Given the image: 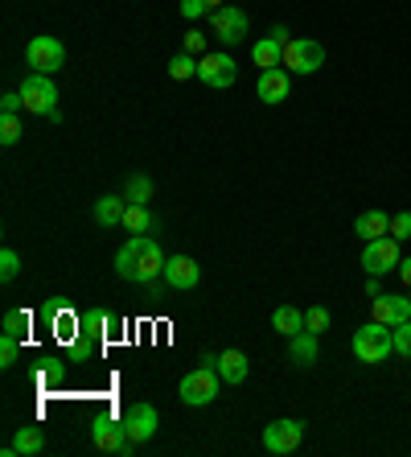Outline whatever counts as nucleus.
I'll list each match as a JSON object with an SVG mask.
<instances>
[{"label": "nucleus", "mask_w": 411, "mask_h": 457, "mask_svg": "<svg viewBox=\"0 0 411 457\" xmlns=\"http://www.w3.org/2000/svg\"><path fill=\"white\" fill-rule=\"evenodd\" d=\"M300 441H305V420H272V425L264 428V449L267 453H292V449H300Z\"/></svg>", "instance_id": "10"}, {"label": "nucleus", "mask_w": 411, "mask_h": 457, "mask_svg": "<svg viewBox=\"0 0 411 457\" xmlns=\"http://www.w3.org/2000/svg\"><path fill=\"white\" fill-rule=\"evenodd\" d=\"M354 235H358L362 244H370V239H382V235H390V219L382 211H366V214H358Z\"/></svg>", "instance_id": "19"}, {"label": "nucleus", "mask_w": 411, "mask_h": 457, "mask_svg": "<svg viewBox=\"0 0 411 457\" xmlns=\"http://www.w3.org/2000/svg\"><path fill=\"white\" fill-rule=\"evenodd\" d=\"M272 330H280L284 338H292V334L305 330V309H296V305H280L272 313Z\"/></svg>", "instance_id": "21"}, {"label": "nucleus", "mask_w": 411, "mask_h": 457, "mask_svg": "<svg viewBox=\"0 0 411 457\" xmlns=\"http://www.w3.org/2000/svg\"><path fill=\"white\" fill-rule=\"evenodd\" d=\"M17 140H21V120L0 116V145H17Z\"/></svg>", "instance_id": "30"}, {"label": "nucleus", "mask_w": 411, "mask_h": 457, "mask_svg": "<svg viewBox=\"0 0 411 457\" xmlns=\"http://www.w3.org/2000/svg\"><path fill=\"white\" fill-rule=\"evenodd\" d=\"M198 75V58H193V54H185L181 50L177 58H173L169 62V79H177V83H185V79H193Z\"/></svg>", "instance_id": "26"}, {"label": "nucleus", "mask_w": 411, "mask_h": 457, "mask_svg": "<svg viewBox=\"0 0 411 457\" xmlns=\"http://www.w3.org/2000/svg\"><path fill=\"white\" fill-rule=\"evenodd\" d=\"M21 99H25V112L29 116H42V120H62V107H58V87H53L50 75H29L21 83Z\"/></svg>", "instance_id": "2"}, {"label": "nucleus", "mask_w": 411, "mask_h": 457, "mask_svg": "<svg viewBox=\"0 0 411 457\" xmlns=\"http://www.w3.org/2000/svg\"><path fill=\"white\" fill-rule=\"evenodd\" d=\"M152 190H157V186H152V178H148V173H132V178L124 181V198H127V203H136V206H148Z\"/></svg>", "instance_id": "23"}, {"label": "nucleus", "mask_w": 411, "mask_h": 457, "mask_svg": "<svg viewBox=\"0 0 411 457\" xmlns=\"http://www.w3.org/2000/svg\"><path fill=\"white\" fill-rule=\"evenodd\" d=\"M255 96L264 99V104H284L292 96V83H288V71L272 66V71H259V83H255Z\"/></svg>", "instance_id": "15"}, {"label": "nucleus", "mask_w": 411, "mask_h": 457, "mask_svg": "<svg viewBox=\"0 0 411 457\" xmlns=\"http://www.w3.org/2000/svg\"><path fill=\"white\" fill-rule=\"evenodd\" d=\"M165 260L169 255L160 252V244L152 235H132L116 252V272L124 280H132V285H152L157 277H165Z\"/></svg>", "instance_id": "1"}, {"label": "nucleus", "mask_w": 411, "mask_h": 457, "mask_svg": "<svg viewBox=\"0 0 411 457\" xmlns=\"http://www.w3.org/2000/svg\"><path fill=\"white\" fill-rule=\"evenodd\" d=\"M366 297H382V285H379V277H370V280H366Z\"/></svg>", "instance_id": "38"}, {"label": "nucleus", "mask_w": 411, "mask_h": 457, "mask_svg": "<svg viewBox=\"0 0 411 457\" xmlns=\"http://www.w3.org/2000/svg\"><path fill=\"white\" fill-rule=\"evenodd\" d=\"M198 79L206 87H214V91H222V87H231L234 79H239V62H234L231 54H201Z\"/></svg>", "instance_id": "8"}, {"label": "nucleus", "mask_w": 411, "mask_h": 457, "mask_svg": "<svg viewBox=\"0 0 411 457\" xmlns=\"http://www.w3.org/2000/svg\"><path fill=\"white\" fill-rule=\"evenodd\" d=\"M124 231L132 235H148V231H157V219H152V211L148 206H136V203H127V214H124Z\"/></svg>", "instance_id": "22"}, {"label": "nucleus", "mask_w": 411, "mask_h": 457, "mask_svg": "<svg viewBox=\"0 0 411 457\" xmlns=\"http://www.w3.org/2000/svg\"><path fill=\"white\" fill-rule=\"evenodd\" d=\"M284 46H288V29L284 25H275L267 37H259V42L251 46V58L259 71H272V66H284Z\"/></svg>", "instance_id": "13"}, {"label": "nucleus", "mask_w": 411, "mask_h": 457, "mask_svg": "<svg viewBox=\"0 0 411 457\" xmlns=\"http://www.w3.org/2000/svg\"><path fill=\"white\" fill-rule=\"evenodd\" d=\"M218 383H222V375H218V367H206L201 362L198 371H190L185 379H181V404H190V408H206V404H214L218 400Z\"/></svg>", "instance_id": "3"}, {"label": "nucleus", "mask_w": 411, "mask_h": 457, "mask_svg": "<svg viewBox=\"0 0 411 457\" xmlns=\"http://www.w3.org/2000/svg\"><path fill=\"white\" fill-rule=\"evenodd\" d=\"M181 17H185V21L210 17V4H206V0H181Z\"/></svg>", "instance_id": "34"}, {"label": "nucleus", "mask_w": 411, "mask_h": 457, "mask_svg": "<svg viewBox=\"0 0 411 457\" xmlns=\"http://www.w3.org/2000/svg\"><path fill=\"white\" fill-rule=\"evenodd\" d=\"M21 112H25L21 91H4V96H0V116H21Z\"/></svg>", "instance_id": "31"}, {"label": "nucleus", "mask_w": 411, "mask_h": 457, "mask_svg": "<svg viewBox=\"0 0 411 457\" xmlns=\"http://www.w3.org/2000/svg\"><path fill=\"white\" fill-rule=\"evenodd\" d=\"M12 449H17V453H42V449H45V433L37 425L17 428V436H12Z\"/></svg>", "instance_id": "24"}, {"label": "nucleus", "mask_w": 411, "mask_h": 457, "mask_svg": "<svg viewBox=\"0 0 411 457\" xmlns=\"http://www.w3.org/2000/svg\"><path fill=\"white\" fill-rule=\"evenodd\" d=\"M17 272H21V255L12 252V247H4L0 252V280L9 285V280H17Z\"/></svg>", "instance_id": "27"}, {"label": "nucleus", "mask_w": 411, "mask_h": 457, "mask_svg": "<svg viewBox=\"0 0 411 457\" xmlns=\"http://www.w3.org/2000/svg\"><path fill=\"white\" fill-rule=\"evenodd\" d=\"M91 445L99 453H132V436H127L124 420H95L91 425Z\"/></svg>", "instance_id": "12"}, {"label": "nucleus", "mask_w": 411, "mask_h": 457, "mask_svg": "<svg viewBox=\"0 0 411 457\" xmlns=\"http://www.w3.org/2000/svg\"><path fill=\"white\" fill-rule=\"evenodd\" d=\"M399 239L395 235H382V239H370L362 247V268L366 277H387V272H399Z\"/></svg>", "instance_id": "7"}, {"label": "nucleus", "mask_w": 411, "mask_h": 457, "mask_svg": "<svg viewBox=\"0 0 411 457\" xmlns=\"http://www.w3.org/2000/svg\"><path fill=\"white\" fill-rule=\"evenodd\" d=\"M95 223L99 227H119L124 223V214H127V203L119 198V194H103V198H95Z\"/></svg>", "instance_id": "17"}, {"label": "nucleus", "mask_w": 411, "mask_h": 457, "mask_svg": "<svg viewBox=\"0 0 411 457\" xmlns=\"http://www.w3.org/2000/svg\"><path fill=\"white\" fill-rule=\"evenodd\" d=\"M354 354L358 362H387V354H395V334L382 321H370L354 334Z\"/></svg>", "instance_id": "4"}, {"label": "nucleus", "mask_w": 411, "mask_h": 457, "mask_svg": "<svg viewBox=\"0 0 411 457\" xmlns=\"http://www.w3.org/2000/svg\"><path fill=\"white\" fill-rule=\"evenodd\" d=\"M185 54H193V58H201V54H206V33H198V29H190L185 33Z\"/></svg>", "instance_id": "35"}, {"label": "nucleus", "mask_w": 411, "mask_h": 457, "mask_svg": "<svg viewBox=\"0 0 411 457\" xmlns=\"http://www.w3.org/2000/svg\"><path fill=\"white\" fill-rule=\"evenodd\" d=\"M395 354H403V359H411V321H403V326H395Z\"/></svg>", "instance_id": "33"}, {"label": "nucleus", "mask_w": 411, "mask_h": 457, "mask_svg": "<svg viewBox=\"0 0 411 457\" xmlns=\"http://www.w3.org/2000/svg\"><path fill=\"white\" fill-rule=\"evenodd\" d=\"M390 235H395V239H411V211H403V214L390 219Z\"/></svg>", "instance_id": "36"}, {"label": "nucleus", "mask_w": 411, "mask_h": 457, "mask_svg": "<svg viewBox=\"0 0 411 457\" xmlns=\"http://www.w3.org/2000/svg\"><path fill=\"white\" fill-rule=\"evenodd\" d=\"M210 33L218 37L222 46H239L247 37V12L242 9H231V4H222V9H210Z\"/></svg>", "instance_id": "9"}, {"label": "nucleus", "mask_w": 411, "mask_h": 457, "mask_svg": "<svg viewBox=\"0 0 411 457\" xmlns=\"http://www.w3.org/2000/svg\"><path fill=\"white\" fill-rule=\"evenodd\" d=\"M198 280H201L198 260H190V255H169V260H165V285H169V288L190 293Z\"/></svg>", "instance_id": "14"}, {"label": "nucleus", "mask_w": 411, "mask_h": 457, "mask_svg": "<svg viewBox=\"0 0 411 457\" xmlns=\"http://www.w3.org/2000/svg\"><path fill=\"white\" fill-rule=\"evenodd\" d=\"M25 330H29V313H25V309H9V313H4V334H17V338H21Z\"/></svg>", "instance_id": "29"}, {"label": "nucleus", "mask_w": 411, "mask_h": 457, "mask_svg": "<svg viewBox=\"0 0 411 457\" xmlns=\"http://www.w3.org/2000/svg\"><path fill=\"white\" fill-rule=\"evenodd\" d=\"M399 280L411 288V255H407V260H399Z\"/></svg>", "instance_id": "37"}, {"label": "nucleus", "mask_w": 411, "mask_h": 457, "mask_svg": "<svg viewBox=\"0 0 411 457\" xmlns=\"http://www.w3.org/2000/svg\"><path fill=\"white\" fill-rule=\"evenodd\" d=\"M206 4H210V9H222V0H206Z\"/></svg>", "instance_id": "39"}, {"label": "nucleus", "mask_w": 411, "mask_h": 457, "mask_svg": "<svg viewBox=\"0 0 411 457\" xmlns=\"http://www.w3.org/2000/svg\"><path fill=\"white\" fill-rule=\"evenodd\" d=\"M214 367H218L222 383H242V379H247V371H251V367H247V354H242V351H222Z\"/></svg>", "instance_id": "20"}, {"label": "nucleus", "mask_w": 411, "mask_h": 457, "mask_svg": "<svg viewBox=\"0 0 411 457\" xmlns=\"http://www.w3.org/2000/svg\"><path fill=\"white\" fill-rule=\"evenodd\" d=\"M78 334L103 342V334H107V313L103 309H86V313H78Z\"/></svg>", "instance_id": "25"}, {"label": "nucleus", "mask_w": 411, "mask_h": 457, "mask_svg": "<svg viewBox=\"0 0 411 457\" xmlns=\"http://www.w3.org/2000/svg\"><path fill=\"white\" fill-rule=\"evenodd\" d=\"M305 330H313L316 338L329 330V309H321V305H313V309H305Z\"/></svg>", "instance_id": "28"}, {"label": "nucleus", "mask_w": 411, "mask_h": 457, "mask_svg": "<svg viewBox=\"0 0 411 457\" xmlns=\"http://www.w3.org/2000/svg\"><path fill=\"white\" fill-rule=\"evenodd\" d=\"M25 62H29L33 75H58L66 66V50L58 37L37 33V37H29V46H25Z\"/></svg>", "instance_id": "5"}, {"label": "nucleus", "mask_w": 411, "mask_h": 457, "mask_svg": "<svg viewBox=\"0 0 411 457\" xmlns=\"http://www.w3.org/2000/svg\"><path fill=\"white\" fill-rule=\"evenodd\" d=\"M374 321H382V326H390V330H395V326H403V321H411V297H374Z\"/></svg>", "instance_id": "16"}, {"label": "nucleus", "mask_w": 411, "mask_h": 457, "mask_svg": "<svg viewBox=\"0 0 411 457\" xmlns=\"http://www.w3.org/2000/svg\"><path fill=\"white\" fill-rule=\"evenodd\" d=\"M124 428H127V436H132V445H144V441H152L157 436V428H160V416H157V408L152 404H132L124 412Z\"/></svg>", "instance_id": "11"}, {"label": "nucleus", "mask_w": 411, "mask_h": 457, "mask_svg": "<svg viewBox=\"0 0 411 457\" xmlns=\"http://www.w3.org/2000/svg\"><path fill=\"white\" fill-rule=\"evenodd\" d=\"M17 334H0V367H12L17 362Z\"/></svg>", "instance_id": "32"}, {"label": "nucleus", "mask_w": 411, "mask_h": 457, "mask_svg": "<svg viewBox=\"0 0 411 457\" xmlns=\"http://www.w3.org/2000/svg\"><path fill=\"white\" fill-rule=\"evenodd\" d=\"M284 66H288V75H316L325 66V46L313 42V37H288Z\"/></svg>", "instance_id": "6"}, {"label": "nucleus", "mask_w": 411, "mask_h": 457, "mask_svg": "<svg viewBox=\"0 0 411 457\" xmlns=\"http://www.w3.org/2000/svg\"><path fill=\"white\" fill-rule=\"evenodd\" d=\"M288 362H296V367H313L316 362V334L313 330H300L288 338Z\"/></svg>", "instance_id": "18"}]
</instances>
